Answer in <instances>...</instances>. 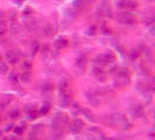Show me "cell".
<instances>
[{"mask_svg":"<svg viewBox=\"0 0 155 140\" xmlns=\"http://www.w3.org/2000/svg\"><path fill=\"white\" fill-rule=\"evenodd\" d=\"M117 20L120 21L122 25H133L135 22L134 18L131 14H128V13H120L117 16Z\"/></svg>","mask_w":155,"mask_h":140,"instance_id":"obj_1","label":"cell"},{"mask_svg":"<svg viewBox=\"0 0 155 140\" xmlns=\"http://www.w3.org/2000/svg\"><path fill=\"white\" fill-rule=\"evenodd\" d=\"M83 126H84L83 120H81V119H75V120L71 123V125H70V131H71V133H74V134H78V133L81 132V130L83 128Z\"/></svg>","mask_w":155,"mask_h":140,"instance_id":"obj_2","label":"cell"},{"mask_svg":"<svg viewBox=\"0 0 155 140\" xmlns=\"http://www.w3.org/2000/svg\"><path fill=\"white\" fill-rule=\"evenodd\" d=\"M98 62L103 63V64H109L111 63L112 61H114V56L111 54V53H107V54H102L97 57Z\"/></svg>","mask_w":155,"mask_h":140,"instance_id":"obj_3","label":"cell"},{"mask_svg":"<svg viewBox=\"0 0 155 140\" xmlns=\"http://www.w3.org/2000/svg\"><path fill=\"white\" fill-rule=\"evenodd\" d=\"M110 120H111V124L114 125V126H118V125H121V124H125V119H124V117L121 115H112L110 117Z\"/></svg>","mask_w":155,"mask_h":140,"instance_id":"obj_4","label":"cell"},{"mask_svg":"<svg viewBox=\"0 0 155 140\" xmlns=\"http://www.w3.org/2000/svg\"><path fill=\"white\" fill-rule=\"evenodd\" d=\"M5 59H6V61H8V62L12 63V64L18 62V56H16L15 53L12 51V50L6 51V54H5Z\"/></svg>","mask_w":155,"mask_h":140,"instance_id":"obj_5","label":"cell"},{"mask_svg":"<svg viewBox=\"0 0 155 140\" xmlns=\"http://www.w3.org/2000/svg\"><path fill=\"white\" fill-rule=\"evenodd\" d=\"M68 40L67 39H64V38H58V39H56L55 40V47L57 48V49H62V48H66L67 46H68Z\"/></svg>","mask_w":155,"mask_h":140,"instance_id":"obj_6","label":"cell"},{"mask_svg":"<svg viewBox=\"0 0 155 140\" xmlns=\"http://www.w3.org/2000/svg\"><path fill=\"white\" fill-rule=\"evenodd\" d=\"M131 112L134 117L139 118V117H142V115H143V109L141 107V105H135L134 107L131 109Z\"/></svg>","mask_w":155,"mask_h":140,"instance_id":"obj_7","label":"cell"},{"mask_svg":"<svg viewBox=\"0 0 155 140\" xmlns=\"http://www.w3.org/2000/svg\"><path fill=\"white\" fill-rule=\"evenodd\" d=\"M58 88H59L61 92L66 94V91H67V90H68V88H69V82H68V79L62 78V79L59 81V83H58Z\"/></svg>","mask_w":155,"mask_h":140,"instance_id":"obj_8","label":"cell"},{"mask_svg":"<svg viewBox=\"0 0 155 140\" xmlns=\"http://www.w3.org/2000/svg\"><path fill=\"white\" fill-rule=\"evenodd\" d=\"M71 104V98L68 94H63L61 98V105L62 106H69Z\"/></svg>","mask_w":155,"mask_h":140,"instance_id":"obj_9","label":"cell"},{"mask_svg":"<svg viewBox=\"0 0 155 140\" xmlns=\"http://www.w3.org/2000/svg\"><path fill=\"white\" fill-rule=\"evenodd\" d=\"M44 33H46L47 36H51V35H53V33H54V27H53L51 23H48V25L44 27Z\"/></svg>","mask_w":155,"mask_h":140,"instance_id":"obj_10","label":"cell"},{"mask_svg":"<svg viewBox=\"0 0 155 140\" xmlns=\"http://www.w3.org/2000/svg\"><path fill=\"white\" fill-rule=\"evenodd\" d=\"M83 115L84 116H86V118L87 119H90L91 122H95V118H94V113L90 111V110H87V109H84L83 110Z\"/></svg>","mask_w":155,"mask_h":140,"instance_id":"obj_11","label":"cell"},{"mask_svg":"<svg viewBox=\"0 0 155 140\" xmlns=\"http://www.w3.org/2000/svg\"><path fill=\"white\" fill-rule=\"evenodd\" d=\"M49 110H50V103H43V105H42V107L40 110V113L41 115H46Z\"/></svg>","mask_w":155,"mask_h":140,"instance_id":"obj_12","label":"cell"},{"mask_svg":"<svg viewBox=\"0 0 155 140\" xmlns=\"http://www.w3.org/2000/svg\"><path fill=\"white\" fill-rule=\"evenodd\" d=\"M11 32L14 33V34H15V33H19V32H20V26H19L18 23H15V22L12 23V25H11Z\"/></svg>","mask_w":155,"mask_h":140,"instance_id":"obj_13","label":"cell"},{"mask_svg":"<svg viewBox=\"0 0 155 140\" xmlns=\"http://www.w3.org/2000/svg\"><path fill=\"white\" fill-rule=\"evenodd\" d=\"M42 90H43V92H50L53 90V85L50 83H46V84H43Z\"/></svg>","mask_w":155,"mask_h":140,"instance_id":"obj_14","label":"cell"},{"mask_svg":"<svg viewBox=\"0 0 155 140\" xmlns=\"http://www.w3.org/2000/svg\"><path fill=\"white\" fill-rule=\"evenodd\" d=\"M8 70V67L6 63H1L0 64V74H6Z\"/></svg>","mask_w":155,"mask_h":140,"instance_id":"obj_15","label":"cell"},{"mask_svg":"<svg viewBox=\"0 0 155 140\" xmlns=\"http://www.w3.org/2000/svg\"><path fill=\"white\" fill-rule=\"evenodd\" d=\"M6 31V25L4 21H0V35H3Z\"/></svg>","mask_w":155,"mask_h":140,"instance_id":"obj_16","label":"cell"},{"mask_svg":"<svg viewBox=\"0 0 155 140\" xmlns=\"http://www.w3.org/2000/svg\"><path fill=\"white\" fill-rule=\"evenodd\" d=\"M22 67H23L25 70H29L30 68H32V62H30V61H25L23 64H22Z\"/></svg>","mask_w":155,"mask_h":140,"instance_id":"obj_17","label":"cell"},{"mask_svg":"<svg viewBox=\"0 0 155 140\" xmlns=\"http://www.w3.org/2000/svg\"><path fill=\"white\" fill-rule=\"evenodd\" d=\"M19 115H20L19 110H13V111H11V113H10L11 118H18V117H19Z\"/></svg>","mask_w":155,"mask_h":140,"instance_id":"obj_18","label":"cell"},{"mask_svg":"<svg viewBox=\"0 0 155 140\" xmlns=\"http://www.w3.org/2000/svg\"><path fill=\"white\" fill-rule=\"evenodd\" d=\"M130 0H119V6L120 7H127Z\"/></svg>","mask_w":155,"mask_h":140,"instance_id":"obj_19","label":"cell"},{"mask_svg":"<svg viewBox=\"0 0 155 140\" xmlns=\"http://www.w3.org/2000/svg\"><path fill=\"white\" fill-rule=\"evenodd\" d=\"M21 79H22L23 82H28V81L30 79V75H29L28 72H25V74H22V76H21Z\"/></svg>","mask_w":155,"mask_h":140,"instance_id":"obj_20","label":"cell"},{"mask_svg":"<svg viewBox=\"0 0 155 140\" xmlns=\"http://www.w3.org/2000/svg\"><path fill=\"white\" fill-rule=\"evenodd\" d=\"M10 81H11L12 83H18V77H16V75H14V74L10 75Z\"/></svg>","mask_w":155,"mask_h":140,"instance_id":"obj_21","label":"cell"},{"mask_svg":"<svg viewBox=\"0 0 155 140\" xmlns=\"http://www.w3.org/2000/svg\"><path fill=\"white\" fill-rule=\"evenodd\" d=\"M35 116H36V112H34V111L28 112V119H34V118H36Z\"/></svg>","mask_w":155,"mask_h":140,"instance_id":"obj_22","label":"cell"},{"mask_svg":"<svg viewBox=\"0 0 155 140\" xmlns=\"http://www.w3.org/2000/svg\"><path fill=\"white\" fill-rule=\"evenodd\" d=\"M97 77H98V79H100L102 82H104V81H105V77H106V75H105V74H103L102 71H99V74L97 75Z\"/></svg>","mask_w":155,"mask_h":140,"instance_id":"obj_23","label":"cell"},{"mask_svg":"<svg viewBox=\"0 0 155 140\" xmlns=\"http://www.w3.org/2000/svg\"><path fill=\"white\" fill-rule=\"evenodd\" d=\"M14 133H15V135H21L22 134V128L21 127H15L14 128Z\"/></svg>","mask_w":155,"mask_h":140,"instance_id":"obj_24","label":"cell"},{"mask_svg":"<svg viewBox=\"0 0 155 140\" xmlns=\"http://www.w3.org/2000/svg\"><path fill=\"white\" fill-rule=\"evenodd\" d=\"M95 32H96V28H95L94 26H92V27L90 28V29H87V35H94V34H95Z\"/></svg>","mask_w":155,"mask_h":140,"instance_id":"obj_25","label":"cell"},{"mask_svg":"<svg viewBox=\"0 0 155 140\" xmlns=\"http://www.w3.org/2000/svg\"><path fill=\"white\" fill-rule=\"evenodd\" d=\"M43 127H42V125L41 124H38V125H34V127H33V131H41Z\"/></svg>","mask_w":155,"mask_h":140,"instance_id":"obj_26","label":"cell"},{"mask_svg":"<svg viewBox=\"0 0 155 140\" xmlns=\"http://www.w3.org/2000/svg\"><path fill=\"white\" fill-rule=\"evenodd\" d=\"M41 51H42V54H47V53L49 51V48H48L47 46H44V47L41 49Z\"/></svg>","mask_w":155,"mask_h":140,"instance_id":"obj_27","label":"cell"},{"mask_svg":"<svg viewBox=\"0 0 155 140\" xmlns=\"http://www.w3.org/2000/svg\"><path fill=\"white\" fill-rule=\"evenodd\" d=\"M38 49H39V44H38V43H35V47L33 46V54H35Z\"/></svg>","mask_w":155,"mask_h":140,"instance_id":"obj_28","label":"cell"},{"mask_svg":"<svg viewBox=\"0 0 155 140\" xmlns=\"http://www.w3.org/2000/svg\"><path fill=\"white\" fill-rule=\"evenodd\" d=\"M12 127H13V125H8V127H6V132H8V131H10Z\"/></svg>","mask_w":155,"mask_h":140,"instance_id":"obj_29","label":"cell"},{"mask_svg":"<svg viewBox=\"0 0 155 140\" xmlns=\"http://www.w3.org/2000/svg\"><path fill=\"white\" fill-rule=\"evenodd\" d=\"M32 11H30V8H26V11H23V13H30Z\"/></svg>","mask_w":155,"mask_h":140,"instance_id":"obj_30","label":"cell"},{"mask_svg":"<svg viewBox=\"0 0 155 140\" xmlns=\"http://www.w3.org/2000/svg\"><path fill=\"white\" fill-rule=\"evenodd\" d=\"M3 18H4V12L0 11V19H3Z\"/></svg>","mask_w":155,"mask_h":140,"instance_id":"obj_31","label":"cell"},{"mask_svg":"<svg viewBox=\"0 0 155 140\" xmlns=\"http://www.w3.org/2000/svg\"><path fill=\"white\" fill-rule=\"evenodd\" d=\"M90 140H96V139H94V138H91V139H90Z\"/></svg>","mask_w":155,"mask_h":140,"instance_id":"obj_32","label":"cell"},{"mask_svg":"<svg viewBox=\"0 0 155 140\" xmlns=\"http://www.w3.org/2000/svg\"><path fill=\"white\" fill-rule=\"evenodd\" d=\"M0 135H1V131H0Z\"/></svg>","mask_w":155,"mask_h":140,"instance_id":"obj_33","label":"cell"}]
</instances>
